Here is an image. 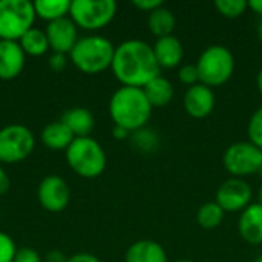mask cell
Instances as JSON below:
<instances>
[{
	"label": "cell",
	"instance_id": "cell-1",
	"mask_svg": "<svg viewBox=\"0 0 262 262\" xmlns=\"http://www.w3.org/2000/svg\"><path fill=\"white\" fill-rule=\"evenodd\" d=\"M115 78L123 86L144 88L149 81L160 75L154 48L143 40H126L115 46L111 66Z\"/></svg>",
	"mask_w": 262,
	"mask_h": 262
},
{
	"label": "cell",
	"instance_id": "cell-2",
	"mask_svg": "<svg viewBox=\"0 0 262 262\" xmlns=\"http://www.w3.org/2000/svg\"><path fill=\"white\" fill-rule=\"evenodd\" d=\"M152 106L141 88L121 86L109 100V115L114 126L137 132L149 123L152 117Z\"/></svg>",
	"mask_w": 262,
	"mask_h": 262
},
{
	"label": "cell",
	"instance_id": "cell-3",
	"mask_svg": "<svg viewBox=\"0 0 262 262\" xmlns=\"http://www.w3.org/2000/svg\"><path fill=\"white\" fill-rule=\"evenodd\" d=\"M115 54V46L103 35H86L78 38L69 58L74 66L89 75L111 69Z\"/></svg>",
	"mask_w": 262,
	"mask_h": 262
},
{
	"label": "cell",
	"instance_id": "cell-4",
	"mask_svg": "<svg viewBox=\"0 0 262 262\" xmlns=\"http://www.w3.org/2000/svg\"><path fill=\"white\" fill-rule=\"evenodd\" d=\"M64 154L68 166L81 178L100 177L107 164L104 149L92 137L75 138Z\"/></svg>",
	"mask_w": 262,
	"mask_h": 262
},
{
	"label": "cell",
	"instance_id": "cell-5",
	"mask_svg": "<svg viewBox=\"0 0 262 262\" xmlns=\"http://www.w3.org/2000/svg\"><path fill=\"white\" fill-rule=\"evenodd\" d=\"M200 83L209 88L226 84L235 72V57L227 46L212 45L203 51L196 61Z\"/></svg>",
	"mask_w": 262,
	"mask_h": 262
},
{
	"label": "cell",
	"instance_id": "cell-6",
	"mask_svg": "<svg viewBox=\"0 0 262 262\" xmlns=\"http://www.w3.org/2000/svg\"><path fill=\"white\" fill-rule=\"evenodd\" d=\"M34 2L0 0V40L18 41L35 21Z\"/></svg>",
	"mask_w": 262,
	"mask_h": 262
},
{
	"label": "cell",
	"instance_id": "cell-7",
	"mask_svg": "<svg viewBox=\"0 0 262 262\" xmlns=\"http://www.w3.org/2000/svg\"><path fill=\"white\" fill-rule=\"evenodd\" d=\"M117 14L114 0H72L69 17L77 28L98 31L107 26Z\"/></svg>",
	"mask_w": 262,
	"mask_h": 262
},
{
	"label": "cell",
	"instance_id": "cell-8",
	"mask_svg": "<svg viewBox=\"0 0 262 262\" xmlns=\"http://www.w3.org/2000/svg\"><path fill=\"white\" fill-rule=\"evenodd\" d=\"M35 147V137L23 124H8L0 129V163L15 164L26 160Z\"/></svg>",
	"mask_w": 262,
	"mask_h": 262
},
{
	"label": "cell",
	"instance_id": "cell-9",
	"mask_svg": "<svg viewBox=\"0 0 262 262\" xmlns=\"http://www.w3.org/2000/svg\"><path fill=\"white\" fill-rule=\"evenodd\" d=\"M223 164L233 178L258 175L262 164V150L250 141L233 143L224 152Z\"/></svg>",
	"mask_w": 262,
	"mask_h": 262
},
{
	"label": "cell",
	"instance_id": "cell-10",
	"mask_svg": "<svg viewBox=\"0 0 262 262\" xmlns=\"http://www.w3.org/2000/svg\"><path fill=\"white\" fill-rule=\"evenodd\" d=\"M253 190L243 178H229L216 190V203L226 213L243 212L252 204Z\"/></svg>",
	"mask_w": 262,
	"mask_h": 262
},
{
	"label": "cell",
	"instance_id": "cell-11",
	"mask_svg": "<svg viewBox=\"0 0 262 262\" xmlns=\"http://www.w3.org/2000/svg\"><path fill=\"white\" fill-rule=\"evenodd\" d=\"M37 198L45 210L58 213L68 207L71 201V189L61 177L48 175L38 184Z\"/></svg>",
	"mask_w": 262,
	"mask_h": 262
},
{
	"label": "cell",
	"instance_id": "cell-12",
	"mask_svg": "<svg viewBox=\"0 0 262 262\" xmlns=\"http://www.w3.org/2000/svg\"><path fill=\"white\" fill-rule=\"evenodd\" d=\"M46 37L49 43V49L52 52L69 55V52L74 49L75 43L78 41V28L71 20V17L58 18L55 21H51L46 25Z\"/></svg>",
	"mask_w": 262,
	"mask_h": 262
},
{
	"label": "cell",
	"instance_id": "cell-13",
	"mask_svg": "<svg viewBox=\"0 0 262 262\" xmlns=\"http://www.w3.org/2000/svg\"><path fill=\"white\" fill-rule=\"evenodd\" d=\"M215 104H216V98L213 89L203 83L187 88L183 97V106L186 114L196 120L209 117L213 112Z\"/></svg>",
	"mask_w": 262,
	"mask_h": 262
},
{
	"label": "cell",
	"instance_id": "cell-14",
	"mask_svg": "<svg viewBox=\"0 0 262 262\" xmlns=\"http://www.w3.org/2000/svg\"><path fill=\"white\" fill-rule=\"evenodd\" d=\"M26 61V54L23 52L18 41L0 40V80L17 78Z\"/></svg>",
	"mask_w": 262,
	"mask_h": 262
},
{
	"label": "cell",
	"instance_id": "cell-15",
	"mask_svg": "<svg viewBox=\"0 0 262 262\" xmlns=\"http://www.w3.org/2000/svg\"><path fill=\"white\" fill-rule=\"evenodd\" d=\"M238 232L241 238L250 246L262 244V206L252 203L239 215Z\"/></svg>",
	"mask_w": 262,
	"mask_h": 262
},
{
	"label": "cell",
	"instance_id": "cell-16",
	"mask_svg": "<svg viewBox=\"0 0 262 262\" xmlns=\"http://www.w3.org/2000/svg\"><path fill=\"white\" fill-rule=\"evenodd\" d=\"M152 48L160 69H173L184 58V46L175 35L157 38Z\"/></svg>",
	"mask_w": 262,
	"mask_h": 262
},
{
	"label": "cell",
	"instance_id": "cell-17",
	"mask_svg": "<svg viewBox=\"0 0 262 262\" xmlns=\"http://www.w3.org/2000/svg\"><path fill=\"white\" fill-rule=\"evenodd\" d=\"M60 121L74 134L75 138L91 137L95 127V118L88 107L75 106L69 107L63 112Z\"/></svg>",
	"mask_w": 262,
	"mask_h": 262
},
{
	"label": "cell",
	"instance_id": "cell-18",
	"mask_svg": "<svg viewBox=\"0 0 262 262\" xmlns=\"http://www.w3.org/2000/svg\"><path fill=\"white\" fill-rule=\"evenodd\" d=\"M124 262H169L164 247L152 239L135 241L126 250Z\"/></svg>",
	"mask_w": 262,
	"mask_h": 262
},
{
	"label": "cell",
	"instance_id": "cell-19",
	"mask_svg": "<svg viewBox=\"0 0 262 262\" xmlns=\"http://www.w3.org/2000/svg\"><path fill=\"white\" fill-rule=\"evenodd\" d=\"M40 138L45 147L51 150H64V152L75 140L74 134L61 121H52L46 124L40 134Z\"/></svg>",
	"mask_w": 262,
	"mask_h": 262
},
{
	"label": "cell",
	"instance_id": "cell-20",
	"mask_svg": "<svg viewBox=\"0 0 262 262\" xmlns=\"http://www.w3.org/2000/svg\"><path fill=\"white\" fill-rule=\"evenodd\" d=\"M143 91H144V94H146V97H147L152 107L167 106L172 101L173 94H175L172 81L169 78L163 77V75H158L152 81H149L143 88Z\"/></svg>",
	"mask_w": 262,
	"mask_h": 262
},
{
	"label": "cell",
	"instance_id": "cell-21",
	"mask_svg": "<svg viewBox=\"0 0 262 262\" xmlns=\"http://www.w3.org/2000/svg\"><path fill=\"white\" fill-rule=\"evenodd\" d=\"M147 26H149V31L157 38L173 35L175 26H177V18H175L173 12L163 5L147 14Z\"/></svg>",
	"mask_w": 262,
	"mask_h": 262
},
{
	"label": "cell",
	"instance_id": "cell-22",
	"mask_svg": "<svg viewBox=\"0 0 262 262\" xmlns=\"http://www.w3.org/2000/svg\"><path fill=\"white\" fill-rule=\"evenodd\" d=\"M72 0H35L34 9L35 15L46 20L48 23L55 21L58 18L69 17Z\"/></svg>",
	"mask_w": 262,
	"mask_h": 262
},
{
	"label": "cell",
	"instance_id": "cell-23",
	"mask_svg": "<svg viewBox=\"0 0 262 262\" xmlns=\"http://www.w3.org/2000/svg\"><path fill=\"white\" fill-rule=\"evenodd\" d=\"M18 45L21 46L23 52L31 57H41L48 52L49 43L46 32L38 28H31L20 40Z\"/></svg>",
	"mask_w": 262,
	"mask_h": 262
},
{
	"label": "cell",
	"instance_id": "cell-24",
	"mask_svg": "<svg viewBox=\"0 0 262 262\" xmlns=\"http://www.w3.org/2000/svg\"><path fill=\"white\" fill-rule=\"evenodd\" d=\"M224 215L226 212L221 209V206L216 201H210L203 204L198 212H196V221L198 224L206 229V230H212L221 226V223L224 221Z\"/></svg>",
	"mask_w": 262,
	"mask_h": 262
},
{
	"label": "cell",
	"instance_id": "cell-25",
	"mask_svg": "<svg viewBox=\"0 0 262 262\" xmlns=\"http://www.w3.org/2000/svg\"><path fill=\"white\" fill-rule=\"evenodd\" d=\"M215 8L224 17L236 18V17H241L247 11L249 2H246V0H216Z\"/></svg>",
	"mask_w": 262,
	"mask_h": 262
},
{
	"label": "cell",
	"instance_id": "cell-26",
	"mask_svg": "<svg viewBox=\"0 0 262 262\" xmlns=\"http://www.w3.org/2000/svg\"><path fill=\"white\" fill-rule=\"evenodd\" d=\"M247 135H249V141L262 150V106L258 107L250 117Z\"/></svg>",
	"mask_w": 262,
	"mask_h": 262
},
{
	"label": "cell",
	"instance_id": "cell-27",
	"mask_svg": "<svg viewBox=\"0 0 262 262\" xmlns=\"http://www.w3.org/2000/svg\"><path fill=\"white\" fill-rule=\"evenodd\" d=\"M132 134H134L132 135L134 144L138 149L144 150V152H150V150H154L158 146V138H157V135L152 130H147V129L143 127V129H140L137 132H132Z\"/></svg>",
	"mask_w": 262,
	"mask_h": 262
},
{
	"label": "cell",
	"instance_id": "cell-28",
	"mask_svg": "<svg viewBox=\"0 0 262 262\" xmlns=\"http://www.w3.org/2000/svg\"><path fill=\"white\" fill-rule=\"evenodd\" d=\"M15 252L17 246L14 239L8 233L0 232V262H14Z\"/></svg>",
	"mask_w": 262,
	"mask_h": 262
},
{
	"label": "cell",
	"instance_id": "cell-29",
	"mask_svg": "<svg viewBox=\"0 0 262 262\" xmlns=\"http://www.w3.org/2000/svg\"><path fill=\"white\" fill-rule=\"evenodd\" d=\"M178 78L187 88L198 84L200 83V74H198L196 63L195 64H183L178 71Z\"/></svg>",
	"mask_w": 262,
	"mask_h": 262
},
{
	"label": "cell",
	"instance_id": "cell-30",
	"mask_svg": "<svg viewBox=\"0 0 262 262\" xmlns=\"http://www.w3.org/2000/svg\"><path fill=\"white\" fill-rule=\"evenodd\" d=\"M14 262H43L41 256L37 250L31 249V247H21L17 249Z\"/></svg>",
	"mask_w": 262,
	"mask_h": 262
},
{
	"label": "cell",
	"instance_id": "cell-31",
	"mask_svg": "<svg viewBox=\"0 0 262 262\" xmlns=\"http://www.w3.org/2000/svg\"><path fill=\"white\" fill-rule=\"evenodd\" d=\"M66 55L64 54H58V52H52L51 55H49V61H48V64H49V68L54 71V72H61L64 68H66Z\"/></svg>",
	"mask_w": 262,
	"mask_h": 262
},
{
	"label": "cell",
	"instance_id": "cell-32",
	"mask_svg": "<svg viewBox=\"0 0 262 262\" xmlns=\"http://www.w3.org/2000/svg\"><path fill=\"white\" fill-rule=\"evenodd\" d=\"M132 5H134L137 9L144 11V12L149 14V12L155 11L157 8L163 6V2H161V0H134Z\"/></svg>",
	"mask_w": 262,
	"mask_h": 262
},
{
	"label": "cell",
	"instance_id": "cell-33",
	"mask_svg": "<svg viewBox=\"0 0 262 262\" xmlns=\"http://www.w3.org/2000/svg\"><path fill=\"white\" fill-rule=\"evenodd\" d=\"M66 262H101L100 258H97L95 255L92 253H86V252H81V253H75L72 256H68Z\"/></svg>",
	"mask_w": 262,
	"mask_h": 262
},
{
	"label": "cell",
	"instance_id": "cell-34",
	"mask_svg": "<svg viewBox=\"0 0 262 262\" xmlns=\"http://www.w3.org/2000/svg\"><path fill=\"white\" fill-rule=\"evenodd\" d=\"M9 189H11V178L8 172L0 166V196L5 195Z\"/></svg>",
	"mask_w": 262,
	"mask_h": 262
},
{
	"label": "cell",
	"instance_id": "cell-35",
	"mask_svg": "<svg viewBox=\"0 0 262 262\" xmlns=\"http://www.w3.org/2000/svg\"><path fill=\"white\" fill-rule=\"evenodd\" d=\"M66 259L68 258L58 250H52L46 255V262H66Z\"/></svg>",
	"mask_w": 262,
	"mask_h": 262
},
{
	"label": "cell",
	"instance_id": "cell-36",
	"mask_svg": "<svg viewBox=\"0 0 262 262\" xmlns=\"http://www.w3.org/2000/svg\"><path fill=\"white\" fill-rule=\"evenodd\" d=\"M112 135H114V138H115V140H126V138L130 135V132H129V130H126V129H123V127H120V126H114V129H112Z\"/></svg>",
	"mask_w": 262,
	"mask_h": 262
},
{
	"label": "cell",
	"instance_id": "cell-37",
	"mask_svg": "<svg viewBox=\"0 0 262 262\" xmlns=\"http://www.w3.org/2000/svg\"><path fill=\"white\" fill-rule=\"evenodd\" d=\"M249 8L256 12L259 17H262V0H250L249 2Z\"/></svg>",
	"mask_w": 262,
	"mask_h": 262
},
{
	"label": "cell",
	"instance_id": "cell-38",
	"mask_svg": "<svg viewBox=\"0 0 262 262\" xmlns=\"http://www.w3.org/2000/svg\"><path fill=\"white\" fill-rule=\"evenodd\" d=\"M256 88H258L259 94H261V95H262V68H261V69H259L258 75H256Z\"/></svg>",
	"mask_w": 262,
	"mask_h": 262
},
{
	"label": "cell",
	"instance_id": "cell-39",
	"mask_svg": "<svg viewBox=\"0 0 262 262\" xmlns=\"http://www.w3.org/2000/svg\"><path fill=\"white\" fill-rule=\"evenodd\" d=\"M256 34H258V38L262 41V17H259L258 20V26H256Z\"/></svg>",
	"mask_w": 262,
	"mask_h": 262
},
{
	"label": "cell",
	"instance_id": "cell-40",
	"mask_svg": "<svg viewBox=\"0 0 262 262\" xmlns=\"http://www.w3.org/2000/svg\"><path fill=\"white\" fill-rule=\"evenodd\" d=\"M258 204L262 206V186L259 187V192H258Z\"/></svg>",
	"mask_w": 262,
	"mask_h": 262
},
{
	"label": "cell",
	"instance_id": "cell-41",
	"mask_svg": "<svg viewBox=\"0 0 262 262\" xmlns=\"http://www.w3.org/2000/svg\"><path fill=\"white\" fill-rule=\"evenodd\" d=\"M172 262H193V261H190V259H177V261H172Z\"/></svg>",
	"mask_w": 262,
	"mask_h": 262
},
{
	"label": "cell",
	"instance_id": "cell-42",
	"mask_svg": "<svg viewBox=\"0 0 262 262\" xmlns=\"http://www.w3.org/2000/svg\"><path fill=\"white\" fill-rule=\"evenodd\" d=\"M258 175H259V177L262 178V164H261V167H259V172H258Z\"/></svg>",
	"mask_w": 262,
	"mask_h": 262
},
{
	"label": "cell",
	"instance_id": "cell-43",
	"mask_svg": "<svg viewBox=\"0 0 262 262\" xmlns=\"http://www.w3.org/2000/svg\"><path fill=\"white\" fill-rule=\"evenodd\" d=\"M255 262H262V255L261 256H258V258H256V261Z\"/></svg>",
	"mask_w": 262,
	"mask_h": 262
}]
</instances>
